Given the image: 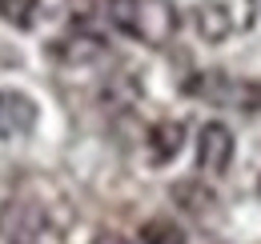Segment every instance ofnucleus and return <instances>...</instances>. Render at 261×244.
I'll return each instance as SVG.
<instances>
[{
	"label": "nucleus",
	"mask_w": 261,
	"mask_h": 244,
	"mask_svg": "<svg viewBox=\"0 0 261 244\" xmlns=\"http://www.w3.org/2000/svg\"><path fill=\"white\" fill-rule=\"evenodd\" d=\"M68 4L81 28H113L149 48H165L181 28L173 0H68Z\"/></svg>",
	"instance_id": "1"
},
{
	"label": "nucleus",
	"mask_w": 261,
	"mask_h": 244,
	"mask_svg": "<svg viewBox=\"0 0 261 244\" xmlns=\"http://www.w3.org/2000/svg\"><path fill=\"white\" fill-rule=\"evenodd\" d=\"M193 24L205 44H225L257 24V0H197Z\"/></svg>",
	"instance_id": "2"
},
{
	"label": "nucleus",
	"mask_w": 261,
	"mask_h": 244,
	"mask_svg": "<svg viewBox=\"0 0 261 244\" xmlns=\"http://www.w3.org/2000/svg\"><path fill=\"white\" fill-rule=\"evenodd\" d=\"M189 92L221 104V108H237V112H261V80L253 76H225V72H197L189 80Z\"/></svg>",
	"instance_id": "3"
},
{
	"label": "nucleus",
	"mask_w": 261,
	"mask_h": 244,
	"mask_svg": "<svg viewBox=\"0 0 261 244\" xmlns=\"http://www.w3.org/2000/svg\"><path fill=\"white\" fill-rule=\"evenodd\" d=\"M48 56L61 64V68H97V64H109V44L100 40L97 32L76 24L72 32L57 36L48 44Z\"/></svg>",
	"instance_id": "4"
},
{
	"label": "nucleus",
	"mask_w": 261,
	"mask_h": 244,
	"mask_svg": "<svg viewBox=\"0 0 261 244\" xmlns=\"http://www.w3.org/2000/svg\"><path fill=\"white\" fill-rule=\"evenodd\" d=\"M36 120H40V108L29 92L20 88H0V140H24L36 132Z\"/></svg>",
	"instance_id": "5"
},
{
	"label": "nucleus",
	"mask_w": 261,
	"mask_h": 244,
	"mask_svg": "<svg viewBox=\"0 0 261 244\" xmlns=\"http://www.w3.org/2000/svg\"><path fill=\"white\" fill-rule=\"evenodd\" d=\"M233 132H229V124L221 120H209L201 124V132H197V168L201 172H209V176H225L229 164H233Z\"/></svg>",
	"instance_id": "6"
},
{
	"label": "nucleus",
	"mask_w": 261,
	"mask_h": 244,
	"mask_svg": "<svg viewBox=\"0 0 261 244\" xmlns=\"http://www.w3.org/2000/svg\"><path fill=\"white\" fill-rule=\"evenodd\" d=\"M181 144H185V120H157L145 136V148H149L153 164H169L181 152Z\"/></svg>",
	"instance_id": "7"
},
{
	"label": "nucleus",
	"mask_w": 261,
	"mask_h": 244,
	"mask_svg": "<svg viewBox=\"0 0 261 244\" xmlns=\"http://www.w3.org/2000/svg\"><path fill=\"white\" fill-rule=\"evenodd\" d=\"M173 200H177V204H181L189 216H201V220L217 208L213 188H205L201 180H177V184H173Z\"/></svg>",
	"instance_id": "8"
},
{
	"label": "nucleus",
	"mask_w": 261,
	"mask_h": 244,
	"mask_svg": "<svg viewBox=\"0 0 261 244\" xmlns=\"http://www.w3.org/2000/svg\"><path fill=\"white\" fill-rule=\"evenodd\" d=\"M0 20L16 32L36 28L40 20V0H0Z\"/></svg>",
	"instance_id": "9"
},
{
	"label": "nucleus",
	"mask_w": 261,
	"mask_h": 244,
	"mask_svg": "<svg viewBox=\"0 0 261 244\" xmlns=\"http://www.w3.org/2000/svg\"><path fill=\"white\" fill-rule=\"evenodd\" d=\"M141 244H189V236L169 216H153V220L141 224Z\"/></svg>",
	"instance_id": "10"
},
{
	"label": "nucleus",
	"mask_w": 261,
	"mask_h": 244,
	"mask_svg": "<svg viewBox=\"0 0 261 244\" xmlns=\"http://www.w3.org/2000/svg\"><path fill=\"white\" fill-rule=\"evenodd\" d=\"M93 244H133V240L121 236V232H113V228H100L97 236H93Z\"/></svg>",
	"instance_id": "11"
},
{
	"label": "nucleus",
	"mask_w": 261,
	"mask_h": 244,
	"mask_svg": "<svg viewBox=\"0 0 261 244\" xmlns=\"http://www.w3.org/2000/svg\"><path fill=\"white\" fill-rule=\"evenodd\" d=\"M257 192H261V180H257Z\"/></svg>",
	"instance_id": "12"
}]
</instances>
